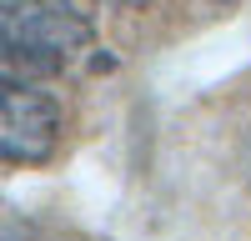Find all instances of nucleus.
Listing matches in <instances>:
<instances>
[{
  "label": "nucleus",
  "mask_w": 251,
  "mask_h": 241,
  "mask_svg": "<svg viewBox=\"0 0 251 241\" xmlns=\"http://www.w3.org/2000/svg\"><path fill=\"white\" fill-rule=\"evenodd\" d=\"M221 5H236V0H221Z\"/></svg>",
  "instance_id": "20e7f679"
},
{
  "label": "nucleus",
  "mask_w": 251,
  "mask_h": 241,
  "mask_svg": "<svg viewBox=\"0 0 251 241\" xmlns=\"http://www.w3.org/2000/svg\"><path fill=\"white\" fill-rule=\"evenodd\" d=\"M66 131L60 100L20 75L0 71V161L10 166H40L50 161Z\"/></svg>",
  "instance_id": "f03ea898"
},
{
  "label": "nucleus",
  "mask_w": 251,
  "mask_h": 241,
  "mask_svg": "<svg viewBox=\"0 0 251 241\" xmlns=\"http://www.w3.org/2000/svg\"><path fill=\"white\" fill-rule=\"evenodd\" d=\"M96 55V25L75 0H0V71L66 75Z\"/></svg>",
  "instance_id": "f257e3e1"
},
{
  "label": "nucleus",
  "mask_w": 251,
  "mask_h": 241,
  "mask_svg": "<svg viewBox=\"0 0 251 241\" xmlns=\"http://www.w3.org/2000/svg\"><path fill=\"white\" fill-rule=\"evenodd\" d=\"M96 5H106V10H146L151 0H96Z\"/></svg>",
  "instance_id": "7ed1b4c3"
}]
</instances>
